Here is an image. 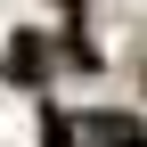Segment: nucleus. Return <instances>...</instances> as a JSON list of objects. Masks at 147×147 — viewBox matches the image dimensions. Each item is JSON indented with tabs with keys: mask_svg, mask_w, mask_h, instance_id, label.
Segmentation results:
<instances>
[{
	"mask_svg": "<svg viewBox=\"0 0 147 147\" xmlns=\"http://www.w3.org/2000/svg\"><path fill=\"white\" fill-rule=\"evenodd\" d=\"M82 147H147V123H139V115H115V106H98V115H82Z\"/></svg>",
	"mask_w": 147,
	"mask_h": 147,
	"instance_id": "nucleus-1",
	"label": "nucleus"
},
{
	"mask_svg": "<svg viewBox=\"0 0 147 147\" xmlns=\"http://www.w3.org/2000/svg\"><path fill=\"white\" fill-rule=\"evenodd\" d=\"M41 74H49L41 33H16V41H8V82H41Z\"/></svg>",
	"mask_w": 147,
	"mask_h": 147,
	"instance_id": "nucleus-2",
	"label": "nucleus"
},
{
	"mask_svg": "<svg viewBox=\"0 0 147 147\" xmlns=\"http://www.w3.org/2000/svg\"><path fill=\"white\" fill-rule=\"evenodd\" d=\"M41 147H82V139H74V123H65V115H49V123H41Z\"/></svg>",
	"mask_w": 147,
	"mask_h": 147,
	"instance_id": "nucleus-3",
	"label": "nucleus"
}]
</instances>
